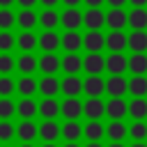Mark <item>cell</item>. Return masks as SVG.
Returning <instances> with one entry per match:
<instances>
[{"instance_id":"6da1fadb","label":"cell","mask_w":147,"mask_h":147,"mask_svg":"<svg viewBox=\"0 0 147 147\" xmlns=\"http://www.w3.org/2000/svg\"><path fill=\"white\" fill-rule=\"evenodd\" d=\"M83 92L90 96V99H99L103 92H106V80L101 76H87L83 80Z\"/></svg>"},{"instance_id":"7a4b0ae2","label":"cell","mask_w":147,"mask_h":147,"mask_svg":"<svg viewBox=\"0 0 147 147\" xmlns=\"http://www.w3.org/2000/svg\"><path fill=\"white\" fill-rule=\"evenodd\" d=\"M83 115L90 119V122H99L103 115H106V103L101 99H87L83 103Z\"/></svg>"},{"instance_id":"3957f363","label":"cell","mask_w":147,"mask_h":147,"mask_svg":"<svg viewBox=\"0 0 147 147\" xmlns=\"http://www.w3.org/2000/svg\"><path fill=\"white\" fill-rule=\"evenodd\" d=\"M106 92L110 94V99H122L129 92V80H124L122 76H110L106 80Z\"/></svg>"},{"instance_id":"277c9868","label":"cell","mask_w":147,"mask_h":147,"mask_svg":"<svg viewBox=\"0 0 147 147\" xmlns=\"http://www.w3.org/2000/svg\"><path fill=\"white\" fill-rule=\"evenodd\" d=\"M60 115H64L67 122H76L83 115V103L78 99H64L60 103Z\"/></svg>"},{"instance_id":"5b68a950","label":"cell","mask_w":147,"mask_h":147,"mask_svg":"<svg viewBox=\"0 0 147 147\" xmlns=\"http://www.w3.org/2000/svg\"><path fill=\"white\" fill-rule=\"evenodd\" d=\"M106 115L113 119V122H122L124 115H129V103L124 99H110L106 103Z\"/></svg>"},{"instance_id":"8992f818","label":"cell","mask_w":147,"mask_h":147,"mask_svg":"<svg viewBox=\"0 0 147 147\" xmlns=\"http://www.w3.org/2000/svg\"><path fill=\"white\" fill-rule=\"evenodd\" d=\"M62 136V126H57L55 119H44L41 126H39V138L44 142H55L57 138Z\"/></svg>"},{"instance_id":"52a82bcc","label":"cell","mask_w":147,"mask_h":147,"mask_svg":"<svg viewBox=\"0 0 147 147\" xmlns=\"http://www.w3.org/2000/svg\"><path fill=\"white\" fill-rule=\"evenodd\" d=\"M60 92H64L67 99H76L83 92V80L78 76H67L64 80H60Z\"/></svg>"},{"instance_id":"ba28073f","label":"cell","mask_w":147,"mask_h":147,"mask_svg":"<svg viewBox=\"0 0 147 147\" xmlns=\"http://www.w3.org/2000/svg\"><path fill=\"white\" fill-rule=\"evenodd\" d=\"M37 136H39V126H37L32 119H23V122L16 126V138H18L21 142H32Z\"/></svg>"},{"instance_id":"9c48e42d","label":"cell","mask_w":147,"mask_h":147,"mask_svg":"<svg viewBox=\"0 0 147 147\" xmlns=\"http://www.w3.org/2000/svg\"><path fill=\"white\" fill-rule=\"evenodd\" d=\"M83 69H85L90 76H99V74L106 69V60L101 57V53H90V55L83 60Z\"/></svg>"},{"instance_id":"30bf717a","label":"cell","mask_w":147,"mask_h":147,"mask_svg":"<svg viewBox=\"0 0 147 147\" xmlns=\"http://www.w3.org/2000/svg\"><path fill=\"white\" fill-rule=\"evenodd\" d=\"M106 69H108L113 76H122V74L129 69V60H126L122 53H113V55H108V60H106Z\"/></svg>"},{"instance_id":"8fae6325","label":"cell","mask_w":147,"mask_h":147,"mask_svg":"<svg viewBox=\"0 0 147 147\" xmlns=\"http://www.w3.org/2000/svg\"><path fill=\"white\" fill-rule=\"evenodd\" d=\"M83 46H85L90 53H99V51L106 46V37H103L99 30H90V32L83 37Z\"/></svg>"},{"instance_id":"7c38bea8","label":"cell","mask_w":147,"mask_h":147,"mask_svg":"<svg viewBox=\"0 0 147 147\" xmlns=\"http://www.w3.org/2000/svg\"><path fill=\"white\" fill-rule=\"evenodd\" d=\"M106 46H108L113 53H122V51L129 46V37H126L122 30H115V32H110V34L106 37Z\"/></svg>"},{"instance_id":"4fadbf2b","label":"cell","mask_w":147,"mask_h":147,"mask_svg":"<svg viewBox=\"0 0 147 147\" xmlns=\"http://www.w3.org/2000/svg\"><path fill=\"white\" fill-rule=\"evenodd\" d=\"M60 67H62V60L55 53H44L41 60H39V69L44 71V76H53Z\"/></svg>"},{"instance_id":"5bb4252c","label":"cell","mask_w":147,"mask_h":147,"mask_svg":"<svg viewBox=\"0 0 147 147\" xmlns=\"http://www.w3.org/2000/svg\"><path fill=\"white\" fill-rule=\"evenodd\" d=\"M39 92L44 94V99H55V94L60 92V80L55 76H44L39 80Z\"/></svg>"},{"instance_id":"9a60e30c","label":"cell","mask_w":147,"mask_h":147,"mask_svg":"<svg viewBox=\"0 0 147 147\" xmlns=\"http://www.w3.org/2000/svg\"><path fill=\"white\" fill-rule=\"evenodd\" d=\"M83 23L90 28V30H99L103 23H106V14L101 9H87L83 14Z\"/></svg>"},{"instance_id":"2e32d148","label":"cell","mask_w":147,"mask_h":147,"mask_svg":"<svg viewBox=\"0 0 147 147\" xmlns=\"http://www.w3.org/2000/svg\"><path fill=\"white\" fill-rule=\"evenodd\" d=\"M60 21H62V25H64L69 32H76V28L83 25V14H80L78 9H67V11L60 16Z\"/></svg>"},{"instance_id":"e0dca14e","label":"cell","mask_w":147,"mask_h":147,"mask_svg":"<svg viewBox=\"0 0 147 147\" xmlns=\"http://www.w3.org/2000/svg\"><path fill=\"white\" fill-rule=\"evenodd\" d=\"M106 136L110 138V142H122L129 136V126H124V122H110L106 126Z\"/></svg>"},{"instance_id":"ac0fdd59","label":"cell","mask_w":147,"mask_h":147,"mask_svg":"<svg viewBox=\"0 0 147 147\" xmlns=\"http://www.w3.org/2000/svg\"><path fill=\"white\" fill-rule=\"evenodd\" d=\"M106 23L113 28V32H115V30H122V28L129 23V14H124L122 9H110V11L106 14Z\"/></svg>"},{"instance_id":"d6986e66","label":"cell","mask_w":147,"mask_h":147,"mask_svg":"<svg viewBox=\"0 0 147 147\" xmlns=\"http://www.w3.org/2000/svg\"><path fill=\"white\" fill-rule=\"evenodd\" d=\"M39 46L44 48V53H53L57 46H62V37H57L53 30H46V32L39 37Z\"/></svg>"},{"instance_id":"ffe728a7","label":"cell","mask_w":147,"mask_h":147,"mask_svg":"<svg viewBox=\"0 0 147 147\" xmlns=\"http://www.w3.org/2000/svg\"><path fill=\"white\" fill-rule=\"evenodd\" d=\"M37 113H39V106H37L32 99H21L18 106H16V115H18L21 119H32Z\"/></svg>"},{"instance_id":"44dd1931","label":"cell","mask_w":147,"mask_h":147,"mask_svg":"<svg viewBox=\"0 0 147 147\" xmlns=\"http://www.w3.org/2000/svg\"><path fill=\"white\" fill-rule=\"evenodd\" d=\"M129 48L133 53H145L147 51V32L145 30H136L129 34Z\"/></svg>"},{"instance_id":"7402d4cb","label":"cell","mask_w":147,"mask_h":147,"mask_svg":"<svg viewBox=\"0 0 147 147\" xmlns=\"http://www.w3.org/2000/svg\"><path fill=\"white\" fill-rule=\"evenodd\" d=\"M62 69H64V74L76 76V74L83 69V60H80L76 53H69V55H64V57H62Z\"/></svg>"},{"instance_id":"603a6c76","label":"cell","mask_w":147,"mask_h":147,"mask_svg":"<svg viewBox=\"0 0 147 147\" xmlns=\"http://www.w3.org/2000/svg\"><path fill=\"white\" fill-rule=\"evenodd\" d=\"M16 90L23 94V99H30V96H32V94L39 90V83H37L32 76H23V78L16 83Z\"/></svg>"},{"instance_id":"cb8c5ba5","label":"cell","mask_w":147,"mask_h":147,"mask_svg":"<svg viewBox=\"0 0 147 147\" xmlns=\"http://www.w3.org/2000/svg\"><path fill=\"white\" fill-rule=\"evenodd\" d=\"M39 115H41L44 119H55V117L60 115V103H57L55 99H44V101L39 103Z\"/></svg>"},{"instance_id":"d4e9b609","label":"cell","mask_w":147,"mask_h":147,"mask_svg":"<svg viewBox=\"0 0 147 147\" xmlns=\"http://www.w3.org/2000/svg\"><path fill=\"white\" fill-rule=\"evenodd\" d=\"M129 69L133 71V76H145V71H147V55L145 53H133L129 57Z\"/></svg>"},{"instance_id":"484cf974","label":"cell","mask_w":147,"mask_h":147,"mask_svg":"<svg viewBox=\"0 0 147 147\" xmlns=\"http://www.w3.org/2000/svg\"><path fill=\"white\" fill-rule=\"evenodd\" d=\"M129 92L133 94V99H145V94H147V78L145 76H133L129 80Z\"/></svg>"},{"instance_id":"4316f807","label":"cell","mask_w":147,"mask_h":147,"mask_svg":"<svg viewBox=\"0 0 147 147\" xmlns=\"http://www.w3.org/2000/svg\"><path fill=\"white\" fill-rule=\"evenodd\" d=\"M83 133H85V138H87L90 142H99V140L106 136V129L101 126V122H87L85 129H83Z\"/></svg>"},{"instance_id":"83f0119b","label":"cell","mask_w":147,"mask_h":147,"mask_svg":"<svg viewBox=\"0 0 147 147\" xmlns=\"http://www.w3.org/2000/svg\"><path fill=\"white\" fill-rule=\"evenodd\" d=\"M80 46H83V37H80L78 32H64V37H62V48H64L67 53H76Z\"/></svg>"},{"instance_id":"f1b7e54d","label":"cell","mask_w":147,"mask_h":147,"mask_svg":"<svg viewBox=\"0 0 147 147\" xmlns=\"http://www.w3.org/2000/svg\"><path fill=\"white\" fill-rule=\"evenodd\" d=\"M80 136H83V126H80L78 122H64V126H62V138H64L67 142H76Z\"/></svg>"},{"instance_id":"f546056e","label":"cell","mask_w":147,"mask_h":147,"mask_svg":"<svg viewBox=\"0 0 147 147\" xmlns=\"http://www.w3.org/2000/svg\"><path fill=\"white\" fill-rule=\"evenodd\" d=\"M129 115L136 119V122H142L147 117V101L145 99H133L129 103Z\"/></svg>"},{"instance_id":"4dcf8cb0","label":"cell","mask_w":147,"mask_h":147,"mask_svg":"<svg viewBox=\"0 0 147 147\" xmlns=\"http://www.w3.org/2000/svg\"><path fill=\"white\" fill-rule=\"evenodd\" d=\"M16 67L21 69V74H25V76H30L37 67H39V60H34V55H30V53H23L21 57H18V62H16Z\"/></svg>"},{"instance_id":"1f68e13d","label":"cell","mask_w":147,"mask_h":147,"mask_svg":"<svg viewBox=\"0 0 147 147\" xmlns=\"http://www.w3.org/2000/svg\"><path fill=\"white\" fill-rule=\"evenodd\" d=\"M129 25L133 28V32L136 30H145L147 28V11L145 9H133L129 14Z\"/></svg>"},{"instance_id":"d6a6232c","label":"cell","mask_w":147,"mask_h":147,"mask_svg":"<svg viewBox=\"0 0 147 147\" xmlns=\"http://www.w3.org/2000/svg\"><path fill=\"white\" fill-rule=\"evenodd\" d=\"M16 21H18V25H21L25 32H30V28H34V23H37V14H34L32 9H23V11L16 16Z\"/></svg>"},{"instance_id":"836d02e7","label":"cell","mask_w":147,"mask_h":147,"mask_svg":"<svg viewBox=\"0 0 147 147\" xmlns=\"http://www.w3.org/2000/svg\"><path fill=\"white\" fill-rule=\"evenodd\" d=\"M16 44H18V48L21 51H25V53H30L34 46H39V39L32 34V32H23V34H18V39H16Z\"/></svg>"},{"instance_id":"e575fe53","label":"cell","mask_w":147,"mask_h":147,"mask_svg":"<svg viewBox=\"0 0 147 147\" xmlns=\"http://www.w3.org/2000/svg\"><path fill=\"white\" fill-rule=\"evenodd\" d=\"M129 138H133V142H145V138H147V124L145 122H133L129 126Z\"/></svg>"},{"instance_id":"d590c367","label":"cell","mask_w":147,"mask_h":147,"mask_svg":"<svg viewBox=\"0 0 147 147\" xmlns=\"http://www.w3.org/2000/svg\"><path fill=\"white\" fill-rule=\"evenodd\" d=\"M39 21H41V25H44L46 30H53V28L60 23V16H57L53 9H44V14L39 16Z\"/></svg>"},{"instance_id":"8d00e7d4","label":"cell","mask_w":147,"mask_h":147,"mask_svg":"<svg viewBox=\"0 0 147 147\" xmlns=\"http://www.w3.org/2000/svg\"><path fill=\"white\" fill-rule=\"evenodd\" d=\"M16 113V106L9 101V99H0V119L2 122H9V117Z\"/></svg>"},{"instance_id":"74e56055","label":"cell","mask_w":147,"mask_h":147,"mask_svg":"<svg viewBox=\"0 0 147 147\" xmlns=\"http://www.w3.org/2000/svg\"><path fill=\"white\" fill-rule=\"evenodd\" d=\"M14 87H16V85H14V80H11V78L0 76V96H2V99H7V96L14 92Z\"/></svg>"},{"instance_id":"f35d334b","label":"cell","mask_w":147,"mask_h":147,"mask_svg":"<svg viewBox=\"0 0 147 147\" xmlns=\"http://www.w3.org/2000/svg\"><path fill=\"white\" fill-rule=\"evenodd\" d=\"M14 136H16V129L11 126V122H0V140L7 142V140H11Z\"/></svg>"},{"instance_id":"ab89813d","label":"cell","mask_w":147,"mask_h":147,"mask_svg":"<svg viewBox=\"0 0 147 147\" xmlns=\"http://www.w3.org/2000/svg\"><path fill=\"white\" fill-rule=\"evenodd\" d=\"M14 21H16V16H14L9 9H0V28H2V30L11 28V25H14Z\"/></svg>"},{"instance_id":"60d3db41","label":"cell","mask_w":147,"mask_h":147,"mask_svg":"<svg viewBox=\"0 0 147 147\" xmlns=\"http://www.w3.org/2000/svg\"><path fill=\"white\" fill-rule=\"evenodd\" d=\"M11 69H14L11 55H0V74H9Z\"/></svg>"},{"instance_id":"b9f144b4","label":"cell","mask_w":147,"mask_h":147,"mask_svg":"<svg viewBox=\"0 0 147 147\" xmlns=\"http://www.w3.org/2000/svg\"><path fill=\"white\" fill-rule=\"evenodd\" d=\"M14 46V37L9 32H0V51H9Z\"/></svg>"},{"instance_id":"7bdbcfd3","label":"cell","mask_w":147,"mask_h":147,"mask_svg":"<svg viewBox=\"0 0 147 147\" xmlns=\"http://www.w3.org/2000/svg\"><path fill=\"white\" fill-rule=\"evenodd\" d=\"M106 2H110V5H113V9H122V5H124V2H129V0H106Z\"/></svg>"},{"instance_id":"ee69618b","label":"cell","mask_w":147,"mask_h":147,"mask_svg":"<svg viewBox=\"0 0 147 147\" xmlns=\"http://www.w3.org/2000/svg\"><path fill=\"white\" fill-rule=\"evenodd\" d=\"M16 2H18V5L23 7V9H30V7H32V5L37 2V0H16Z\"/></svg>"},{"instance_id":"f6af8a7d","label":"cell","mask_w":147,"mask_h":147,"mask_svg":"<svg viewBox=\"0 0 147 147\" xmlns=\"http://www.w3.org/2000/svg\"><path fill=\"white\" fill-rule=\"evenodd\" d=\"M129 2H131V5L136 7V9H142V7L147 5V0H129Z\"/></svg>"},{"instance_id":"bcb514c9","label":"cell","mask_w":147,"mask_h":147,"mask_svg":"<svg viewBox=\"0 0 147 147\" xmlns=\"http://www.w3.org/2000/svg\"><path fill=\"white\" fill-rule=\"evenodd\" d=\"M87 5H90V9H99V5L103 2V0H85Z\"/></svg>"},{"instance_id":"7dc6e473","label":"cell","mask_w":147,"mask_h":147,"mask_svg":"<svg viewBox=\"0 0 147 147\" xmlns=\"http://www.w3.org/2000/svg\"><path fill=\"white\" fill-rule=\"evenodd\" d=\"M64 5H69V9H76V5L80 2V0H62Z\"/></svg>"},{"instance_id":"c3c4849f","label":"cell","mask_w":147,"mask_h":147,"mask_svg":"<svg viewBox=\"0 0 147 147\" xmlns=\"http://www.w3.org/2000/svg\"><path fill=\"white\" fill-rule=\"evenodd\" d=\"M41 2H44V7H48V9H51V7H53L57 0H41Z\"/></svg>"},{"instance_id":"681fc988","label":"cell","mask_w":147,"mask_h":147,"mask_svg":"<svg viewBox=\"0 0 147 147\" xmlns=\"http://www.w3.org/2000/svg\"><path fill=\"white\" fill-rule=\"evenodd\" d=\"M11 2H14V0H0V7H2V9H7V5H11Z\"/></svg>"},{"instance_id":"f907efd6","label":"cell","mask_w":147,"mask_h":147,"mask_svg":"<svg viewBox=\"0 0 147 147\" xmlns=\"http://www.w3.org/2000/svg\"><path fill=\"white\" fill-rule=\"evenodd\" d=\"M64 147H80V145H78V142H67Z\"/></svg>"},{"instance_id":"816d5d0a","label":"cell","mask_w":147,"mask_h":147,"mask_svg":"<svg viewBox=\"0 0 147 147\" xmlns=\"http://www.w3.org/2000/svg\"><path fill=\"white\" fill-rule=\"evenodd\" d=\"M87 147H103V145H101V142H90Z\"/></svg>"},{"instance_id":"f5cc1de1","label":"cell","mask_w":147,"mask_h":147,"mask_svg":"<svg viewBox=\"0 0 147 147\" xmlns=\"http://www.w3.org/2000/svg\"><path fill=\"white\" fill-rule=\"evenodd\" d=\"M108 147H124V145H122V142H110Z\"/></svg>"},{"instance_id":"db71d44e","label":"cell","mask_w":147,"mask_h":147,"mask_svg":"<svg viewBox=\"0 0 147 147\" xmlns=\"http://www.w3.org/2000/svg\"><path fill=\"white\" fill-rule=\"evenodd\" d=\"M131 147H147V145H145V142H133Z\"/></svg>"},{"instance_id":"11a10c76","label":"cell","mask_w":147,"mask_h":147,"mask_svg":"<svg viewBox=\"0 0 147 147\" xmlns=\"http://www.w3.org/2000/svg\"><path fill=\"white\" fill-rule=\"evenodd\" d=\"M21 147H34L32 142H21Z\"/></svg>"},{"instance_id":"9f6ffc18","label":"cell","mask_w":147,"mask_h":147,"mask_svg":"<svg viewBox=\"0 0 147 147\" xmlns=\"http://www.w3.org/2000/svg\"><path fill=\"white\" fill-rule=\"evenodd\" d=\"M44 147H55V142H44Z\"/></svg>"}]
</instances>
